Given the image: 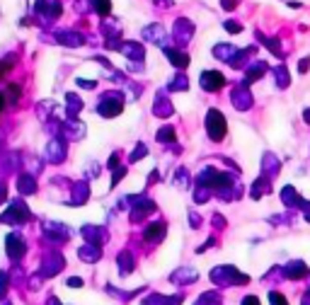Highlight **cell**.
<instances>
[{
    "mask_svg": "<svg viewBox=\"0 0 310 305\" xmlns=\"http://www.w3.org/2000/svg\"><path fill=\"white\" fill-rule=\"evenodd\" d=\"M206 129H209V136L213 141H221L225 136V119L221 117V111L211 109L209 111V121H206Z\"/></svg>",
    "mask_w": 310,
    "mask_h": 305,
    "instance_id": "obj_1",
    "label": "cell"
},
{
    "mask_svg": "<svg viewBox=\"0 0 310 305\" xmlns=\"http://www.w3.org/2000/svg\"><path fill=\"white\" fill-rule=\"evenodd\" d=\"M223 83H225V78H223V73H218V70H206V73H201V87L209 90V92L221 90Z\"/></svg>",
    "mask_w": 310,
    "mask_h": 305,
    "instance_id": "obj_2",
    "label": "cell"
},
{
    "mask_svg": "<svg viewBox=\"0 0 310 305\" xmlns=\"http://www.w3.org/2000/svg\"><path fill=\"white\" fill-rule=\"evenodd\" d=\"M36 12L44 17V20H56L61 15V3L58 0H39L36 3Z\"/></svg>",
    "mask_w": 310,
    "mask_h": 305,
    "instance_id": "obj_3",
    "label": "cell"
},
{
    "mask_svg": "<svg viewBox=\"0 0 310 305\" xmlns=\"http://www.w3.org/2000/svg\"><path fill=\"white\" fill-rule=\"evenodd\" d=\"M191 34H194V24H191L189 20H184V17H182V20L175 22V39H177L179 44L187 42Z\"/></svg>",
    "mask_w": 310,
    "mask_h": 305,
    "instance_id": "obj_4",
    "label": "cell"
},
{
    "mask_svg": "<svg viewBox=\"0 0 310 305\" xmlns=\"http://www.w3.org/2000/svg\"><path fill=\"white\" fill-rule=\"evenodd\" d=\"M143 39H150V42H158V44H165V39H167L165 27H160V24H150V27H145V29H143Z\"/></svg>",
    "mask_w": 310,
    "mask_h": 305,
    "instance_id": "obj_5",
    "label": "cell"
},
{
    "mask_svg": "<svg viewBox=\"0 0 310 305\" xmlns=\"http://www.w3.org/2000/svg\"><path fill=\"white\" fill-rule=\"evenodd\" d=\"M122 54H126L129 58H133V61H141V58L145 56V51H143V46H141L138 42H126L122 46Z\"/></svg>",
    "mask_w": 310,
    "mask_h": 305,
    "instance_id": "obj_6",
    "label": "cell"
},
{
    "mask_svg": "<svg viewBox=\"0 0 310 305\" xmlns=\"http://www.w3.org/2000/svg\"><path fill=\"white\" fill-rule=\"evenodd\" d=\"M104 102H102L100 104V114H104V117H114V114H119V111H122V99H117V102H109V99H107V95H104Z\"/></svg>",
    "mask_w": 310,
    "mask_h": 305,
    "instance_id": "obj_7",
    "label": "cell"
},
{
    "mask_svg": "<svg viewBox=\"0 0 310 305\" xmlns=\"http://www.w3.org/2000/svg\"><path fill=\"white\" fill-rule=\"evenodd\" d=\"M165 56L167 58H172V63L177 65V68H187L189 65V56L177 51V49H165Z\"/></svg>",
    "mask_w": 310,
    "mask_h": 305,
    "instance_id": "obj_8",
    "label": "cell"
},
{
    "mask_svg": "<svg viewBox=\"0 0 310 305\" xmlns=\"http://www.w3.org/2000/svg\"><path fill=\"white\" fill-rule=\"evenodd\" d=\"M58 39H61V44H66V46H80V44L85 42V36L78 32H61Z\"/></svg>",
    "mask_w": 310,
    "mask_h": 305,
    "instance_id": "obj_9",
    "label": "cell"
},
{
    "mask_svg": "<svg viewBox=\"0 0 310 305\" xmlns=\"http://www.w3.org/2000/svg\"><path fill=\"white\" fill-rule=\"evenodd\" d=\"M8 252H10L12 257H22L24 245H22V240L17 238V235H10V238H8Z\"/></svg>",
    "mask_w": 310,
    "mask_h": 305,
    "instance_id": "obj_10",
    "label": "cell"
},
{
    "mask_svg": "<svg viewBox=\"0 0 310 305\" xmlns=\"http://www.w3.org/2000/svg\"><path fill=\"white\" fill-rule=\"evenodd\" d=\"M163 233H165V225L163 223H153L150 228L145 230V240H158Z\"/></svg>",
    "mask_w": 310,
    "mask_h": 305,
    "instance_id": "obj_11",
    "label": "cell"
},
{
    "mask_svg": "<svg viewBox=\"0 0 310 305\" xmlns=\"http://www.w3.org/2000/svg\"><path fill=\"white\" fill-rule=\"evenodd\" d=\"M213 54L218 56V58H230V56H235V49L232 46H213Z\"/></svg>",
    "mask_w": 310,
    "mask_h": 305,
    "instance_id": "obj_12",
    "label": "cell"
},
{
    "mask_svg": "<svg viewBox=\"0 0 310 305\" xmlns=\"http://www.w3.org/2000/svg\"><path fill=\"white\" fill-rule=\"evenodd\" d=\"M80 257L95 261V259H100V250H97V247H83V250H80Z\"/></svg>",
    "mask_w": 310,
    "mask_h": 305,
    "instance_id": "obj_13",
    "label": "cell"
},
{
    "mask_svg": "<svg viewBox=\"0 0 310 305\" xmlns=\"http://www.w3.org/2000/svg\"><path fill=\"white\" fill-rule=\"evenodd\" d=\"M95 8H97V12H100V15H109L111 3H109V0H95Z\"/></svg>",
    "mask_w": 310,
    "mask_h": 305,
    "instance_id": "obj_14",
    "label": "cell"
},
{
    "mask_svg": "<svg viewBox=\"0 0 310 305\" xmlns=\"http://www.w3.org/2000/svg\"><path fill=\"white\" fill-rule=\"evenodd\" d=\"M225 29H228L230 34H238V32H243V24H238L235 20H228L225 22Z\"/></svg>",
    "mask_w": 310,
    "mask_h": 305,
    "instance_id": "obj_15",
    "label": "cell"
},
{
    "mask_svg": "<svg viewBox=\"0 0 310 305\" xmlns=\"http://www.w3.org/2000/svg\"><path fill=\"white\" fill-rule=\"evenodd\" d=\"M277 78H279V85H281V87H286V85H288V73H286V68H279V70H277Z\"/></svg>",
    "mask_w": 310,
    "mask_h": 305,
    "instance_id": "obj_16",
    "label": "cell"
},
{
    "mask_svg": "<svg viewBox=\"0 0 310 305\" xmlns=\"http://www.w3.org/2000/svg\"><path fill=\"white\" fill-rule=\"evenodd\" d=\"M158 138H160L163 143H165V141H172V129H160Z\"/></svg>",
    "mask_w": 310,
    "mask_h": 305,
    "instance_id": "obj_17",
    "label": "cell"
},
{
    "mask_svg": "<svg viewBox=\"0 0 310 305\" xmlns=\"http://www.w3.org/2000/svg\"><path fill=\"white\" fill-rule=\"evenodd\" d=\"M269 300H272V305H288L286 298H281L279 293H272V295H269Z\"/></svg>",
    "mask_w": 310,
    "mask_h": 305,
    "instance_id": "obj_18",
    "label": "cell"
},
{
    "mask_svg": "<svg viewBox=\"0 0 310 305\" xmlns=\"http://www.w3.org/2000/svg\"><path fill=\"white\" fill-rule=\"evenodd\" d=\"M172 90H187V80H182V78H175V83H172Z\"/></svg>",
    "mask_w": 310,
    "mask_h": 305,
    "instance_id": "obj_19",
    "label": "cell"
},
{
    "mask_svg": "<svg viewBox=\"0 0 310 305\" xmlns=\"http://www.w3.org/2000/svg\"><path fill=\"white\" fill-rule=\"evenodd\" d=\"M10 65H12V58H3V61H0V75H3Z\"/></svg>",
    "mask_w": 310,
    "mask_h": 305,
    "instance_id": "obj_20",
    "label": "cell"
},
{
    "mask_svg": "<svg viewBox=\"0 0 310 305\" xmlns=\"http://www.w3.org/2000/svg\"><path fill=\"white\" fill-rule=\"evenodd\" d=\"M143 152H145V145H138V148H136V152L131 155V160H141V155H143Z\"/></svg>",
    "mask_w": 310,
    "mask_h": 305,
    "instance_id": "obj_21",
    "label": "cell"
},
{
    "mask_svg": "<svg viewBox=\"0 0 310 305\" xmlns=\"http://www.w3.org/2000/svg\"><path fill=\"white\" fill-rule=\"evenodd\" d=\"M221 5L225 8V10H235V5H238V3H235V0H221Z\"/></svg>",
    "mask_w": 310,
    "mask_h": 305,
    "instance_id": "obj_22",
    "label": "cell"
},
{
    "mask_svg": "<svg viewBox=\"0 0 310 305\" xmlns=\"http://www.w3.org/2000/svg\"><path fill=\"white\" fill-rule=\"evenodd\" d=\"M160 8H172V0H155Z\"/></svg>",
    "mask_w": 310,
    "mask_h": 305,
    "instance_id": "obj_23",
    "label": "cell"
},
{
    "mask_svg": "<svg viewBox=\"0 0 310 305\" xmlns=\"http://www.w3.org/2000/svg\"><path fill=\"white\" fill-rule=\"evenodd\" d=\"M243 305H259V303H257V298H245Z\"/></svg>",
    "mask_w": 310,
    "mask_h": 305,
    "instance_id": "obj_24",
    "label": "cell"
},
{
    "mask_svg": "<svg viewBox=\"0 0 310 305\" xmlns=\"http://www.w3.org/2000/svg\"><path fill=\"white\" fill-rule=\"evenodd\" d=\"M0 109H3V97H0Z\"/></svg>",
    "mask_w": 310,
    "mask_h": 305,
    "instance_id": "obj_25",
    "label": "cell"
}]
</instances>
